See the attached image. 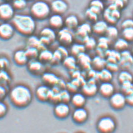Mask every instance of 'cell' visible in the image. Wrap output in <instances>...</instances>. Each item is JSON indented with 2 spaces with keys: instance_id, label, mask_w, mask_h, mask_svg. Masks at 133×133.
I'll return each instance as SVG.
<instances>
[{
  "instance_id": "obj_53",
  "label": "cell",
  "mask_w": 133,
  "mask_h": 133,
  "mask_svg": "<svg viewBox=\"0 0 133 133\" xmlns=\"http://www.w3.org/2000/svg\"><path fill=\"white\" fill-rule=\"evenodd\" d=\"M3 2H8V3H11L13 0H3Z\"/></svg>"
},
{
  "instance_id": "obj_54",
  "label": "cell",
  "mask_w": 133,
  "mask_h": 133,
  "mask_svg": "<svg viewBox=\"0 0 133 133\" xmlns=\"http://www.w3.org/2000/svg\"><path fill=\"white\" fill-rule=\"evenodd\" d=\"M26 1H27L28 3V2H32V1H35V0H26Z\"/></svg>"
},
{
  "instance_id": "obj_20",
  "label": "cell",
  "mask_w": 133,
  "mask_h": 133,
  "mask_svg": "<svg viewBox=\"0 0 133 133\" xmlns=\"http://www.w3.org/2000/svg\"><path fill=\"white\" fill-rule=\"evenodd\" d=\"M13 59L15 64L20 67L26 66L29 61L24 49L16 50L13 54Z\"/></svg>"
},
{
  "instance_id": "obj_43",
  "label": "cell",
  "mask_w": 133,
  "mask_h": 133,
  "mask_svg": "<svg viewBox=\"0 0 133 133\" xmlns=\"http://www.w3.org/2000/svg\"><path fill=\"white\" fill-rule=\"evenodd\" d=\"M122 36L123 38L126 39L128 42H132L133 41V28H125L122 29Z\"/></svg>"
},
{
  "instance_id": "obj_16",
  "label": "cell",
  "mask_w": 133,
  "mask_h": 133,
  "mask_svg": "<svg viewBox=\"0 0 133 133\" xmlns=\"http://www.w3.org/2000/svg\"><path fill=\"white\" fill-rule=\"evenodd\" d=\"M51 10L53 14L63 15L68 10V4L64 0H53L50 4Z\"/></svg>"
},
{
  "instance_id": "obj_55",
  "label": "cell",
  "mask_w": 133,
  "mask_h": 133,
  "mask_svg": "<svg viewBox=\"0 0 133 133\" xmlns=\"http://www.w3.org/2000/svg\"><path fill=\"white\" fill-rule=\"evenodd\" d=\"M131 53H132V55H133V46H132V52H131Z\"/></svg>"
},
{
  "instance_id": "obj_44",
  "label": "cell",
  "mask_w": 133,
  "mask_h": 133,
  "mask_svg": "<svg viewBox=\"0 0 133 133\" xmlns=\"http://www.w3.org/2000/svg\"><path fill=\"white\" fill-rule=\"evenodd\" d=\"M72 94L70 93L66 89H63L60 91V96H61V101L63 103H70L71 99Z\"/></svg>"
},
{
  "instance_id": "obj_57",
  "label": "cell",
  "mask_w": 133,
  "mask_h": 133,
  "mask_svg": "<svg viewBox=\"0 0 133 133\" xmlns=\"http://www.w3.org/2000/svg\"><path fill=\"white\" fill-rule=\"evenodd\" d=\"M79 133H81V132H79Z\"/></svg>"
},
{
  "instance_id": "obj_28",
  "label": "cell",
  "mask_w": 133,
  "mask_h": 133,
  "mask_svg": "<svg viewBox=\"0 0 133 133\" xmlns=\"http://www.w3.org/2000/svg\"><path fill=\"white\" fill-rule=\"evenodd\" d=\"M53 58V52L49 49L45 48L40 51L38 59L44 64H51Z\"/></svg>"
},
{
  "instance_id": "obj_40",
  "label": "cell",
  "mask_w": 133,
  "mask_h": 133,
  "mask_svg": "<svg viewBox=\"0 0 133 133\" xmlns=\"http://www.w3.org/2000/svg\"><path fill=\"white\" fill-rule=\"evenodd\" d=\"M24 50H25L26 55H27L29 60L36 59L38 58L39 51L38 49L32 47H26V49Z\"/></svg>"
},
{
  "instance_id": "obj_52",
  "label": "cell",
  "mask_w": 133,
  "mask_h": 133,
  "mask_svg": "<svg viewBox=\"0 0 133 133\" xmlns=\"http://www.w3.org/2000/svg\"><path fill=\"white\" fill-rule=\"evenodd\" d=\"M6 88L3 86H0V101H2V99H4L3 97L6 95Z\"/></svg>"
},
{
  "instance_id": "obj_56",
  "label": "cell",
  "mask_w": 133,
  "mask_h": 133,
  "mask_svg": "<svg viewBox=\"0 0 133 133\" xmlns=\"http://www.w3.org/2000/svg\"><path fill=\"white\" fill-rule=\"evenodd\" d=\"M101 1H107V0H101Z\"/></svg>"
},
{
  "instance_id": "obj_42",
  "label": "cell",
  "mask_w": 133,
  "mask_h": 133,
  "mask_svg": "<svg viewBox=\"0 0 133 133\" xmlns=\"http://www.w3.org/2000/svg\"><path fill=\"white\" fill-rule=\"evenodd\" d=\"M84 15L86 19L90 23H94L98 20L99 15L96 13H94L93 11L91 10V9L89 8L86 10Z\"/></svg>"
},
{
  "instance_id": "obj_5",
  "label": "cell",
  "mask_w": 133,
  "mask_h": 133,
  "mask_svg": "<svg viewBox=\"0 0 133 133\" xmlns=\"http://www.w3.org/2000/svg\"><path fill=\"white\" fill-rule=\"evenodd\" d=\"M96 128L99 133H113L116 128V123L112 117H102L97 121Z\"/></svg>"
},
{
  "instance_id": "obj_34",
  "label": "cell",
  "mask_w": 133,
  "mask_h": 133,
  "mask_svg": "<svg viewBox=\"0 0 133 133\" xmlns=\"http://www.w3.org/2000/svg\"><path fill=\"white\" fill-rule=\"evenodd\" d=\"M11 83V76L7 70L0 71V86L7 88Z\"/></svg>"
},
{
  "instance_id": "obj_33",
  "label": "cell",
  "mask_w": 133,
  "mask_h": 133,
  "mask_svg": "<svg viewBox=\"0 0 133 133\" xmlns=\"http://www.w3.org/2000/svg\"><path fill=\"white\" fill-rule=\"evenodd\" d=\"M86 49L84 44L80 43H73L70 47V52L71 55L76 58L80 54L86 52Z\"/></svg>"
},
{
  "instance_id": "obj_49",
  "label": "cell",
  "mask_w": 133,
  "mask_h": 133,
  "mask_svg": "<svg viewBox=\"0 0 133 133\" xmlns=\"http://www.w3.org/2000/svg\"><path fill=\"white\" fill-rule=\"evenodd\" d=\"M121 28H133V19H124L121 23Z\"/></svg>"
},
{
  "instance_id": "obj_45",
  "label": "cell",
  "mask_w": 133,
  "mask_h": 133,
  "mask_svg": "<svg viewBox=\"0 0 133 133\" xmlns=\"http://www.w3.org/2000/svg\"><path fill=\"white\" fill-rule=\"evenodd\" d=\"M8 111L7 104L3 101H0V119L4 118L6 116Z\"/></svg>"
},
{
  "instance_id": "obj_21",
  "label": "cell",
  "mask_w": 133,
  "mask_h": 133,
  "mask_svg": "<svg viewBox=\"0 0 133 133\" xmlns=\"http://www.w3.org/2000/svg\"><path fill=\"white\" fill-rule=\"evenodd\" d=\"M41 81L44 84L52 88L58 84L60 78L52 72H44L41 76Z\"/></svg>"
},
{
  "instance_id": "obj_41",
  "label": "cell",
  "mask_w": 133,
  "mask_h": 133,
  "mask_svg": "<svg viewBox=\"0 0 133 133\" xmlns=\"http://www.w3.org/2000/svg\"><path fill=\"white\" fill-rule=\"evenodd\" d=\"M121 92L125 96L133 92V81L126 82L121 84Z\"/></svg>"
},
{
  "instance_id": "obj_23",
  "label": "cell",
  "mask_w": 133,
  "mask_h": 133,
  "mask_svg": "<svg viewBox=\"0 0 133 133\" xmlns=\"http://www.w3.org/2000/svg\"><path fill=\"white\" fill-rule=\"evenodd\" d=\"M87 97L81 92H76L72 94L70 103L75 108L84 107L86 103Z\"/></svg>"
},
{
  "instance_id": "obj_18",
  "label": "cell",
  "mask_w": 133,
  "mask_h": 133,
  "mask_svg": "<svg viewBox=\"0 0 133 133\" xmlns=\"http://www.w3.org/2000/svg\"><path fill=\"white\" fill-rule=\"evenodd\" d=\"M115 91L114 84L111 82H101L98 86V92L104 98L109 99L113 94Z\"/></svg>"
},
{
  "instance_id": "obj_6",
  "label": "cell",
  "mask_w": 133,
  "mask_h": 133,
  "mask_svg": "<svg viewBox=\"0 0 133 133\" xmlns=\"http://www.w3.org/2000/svg\"><path fill=\"white\" fill-rule=\"evenodd\" d=\"M75 32L73 31L64 27L57 32V40L59 45L64 47H71L75 41Z\"/></svg>"
},
{
  "instance_id": "obj_19",
  "label": "cell",
  "mask_w": 133,
  "mask_h": 133,
  "mask_svg": "<svg viewBox=\"0 0 133 133\" xmlns=\"http://www.w3.org/2000/svg\"><path fill=\"white\" fill-rule=\"evenodd\" d=\"M48 24L49 27L58 31L64 27V19L62 15L53 14L49 17Z\"/></svg>"
},
{
  "instance_id": "obj_29",
  "label": "cell",
  "mask_w": 133,
  "mask_h": 133,
  "mask_svg": "<svg viewBox=\"0 0 133 133\" xmlns=\"http://www.w3.org/2000/svg\"><path fill=\"white\" fill-rule=\"evenodd\" d=\"M79 25L78 18L75 15H70L64 19V27L72 31H75Z\"/></svg>"
},
{
  "instance_id": "obj_30",
  "label": "cell",
  "mask_w": 133,
  "mask_h": 133,
  "mask_svg": "<svg viewBox=\"0 0 133 133\" xmlns=\"http://www.w3.org/2000/svg\"><path fill=\"white\" fill-rule=\"evenodd\" d=\"M63 66L66 69L70 71L77 68L78 63H77V59L75 56L72 55H69L66 58H65L62 62Z\"/></svg>"
},
{
  "instance_id": "obj_11",
  "label": "cell",
  "mask_w": 133,
  "mask_h": 133,
  "mask_svg": "<svg viewBox=\"0 0 133 133\" xmlns=\"http://www.w3.org/2000/svg\"><path fill=\"white\" fill-rule=\"evenodd\" d=\"M81 92L86 96V97H92L96 95L98 92V86L96 79H89L82 85Z\"/></svg>"
},
{
  "instance_id": "obj_10",
  "label": "cell",
  "mask_w": 133,
  "mask_h": 133,
  "mask_svg": "<svg viewBox=\"0 0 133 133\" xmlns=\"http://www.w3.org/2000/svg\"><path fill=\"white\" fill-rule=\"evenodd\" d=\"M15 11L11 3H2L0 4V20L3 22L11 21L15 15Z\"/></svg>"
},
{
  "instance_id": "obj_26",
  "label": "cell",
  "mask_w": 133,
  "mask_h": 133,
  "mask_svg": "<svg viewBox=\"0 0 133 133\" xmlns=\"http://www.w3.org/2000/svg\"><path fill=\"white\" fill-rule=\"evenodd\" d=\"M26 47L35 48L38 49L39 51L43 49L47 48L42 44L39 37L35 36L34 35L27 37V39L26 41Z\"/></svg>"
},
{
  "instance_id": "obj_22",
  "label": "cell",
  "mask_w": 133,
  "mask_h": 133,
  "mask_svg": "<svg viewBox=\"0 0 133 133\" xmlns=\"http://www.w3.org/2000/svg\"><path fill=\"white\" fill-rule=\"evenodd\" d=\"M121 58L118 64L120 67L124 69L129 68L133 64V55L131 52L128 51V49L121 52Z\"/></svg>"
},
{
  "instance_id": "obj_32",
  "label": "cell",
  "mask_w": 133,
  "mask_h": 133,
  "mask_svg": "<svg viewBox=\"0 0 133 133\" xmlns=\"http://www.w3.org/2000/svg\"><path fill=\"white\" fill-rule=\"evenodd\" d=\"M113 78V73L106 68L97 71V80L101 82H110Z\"/></svg>"
},
{
  "instance_id": "obj_50",
  "label": "cell",
  "mask_w": 133,
  "mask_h": 133,
  "mask_svg": "<svg viewBox=\"0 0 133 133\" xmlns=\"http://www.w3.org/2000/svg\"><path fill=\"white\" fill-rule=\"evenodd\" d=\"M126 104L129 105V106L133 107V92L126 96Z\"/></svg>"
},
{
  "instance_id": "obj_51",
  "label": "cell",
  "mask_w": 133,
  "mask_h": 133,
  "mask_svg": "<svg viewBox=\"0 0 133 133\" xmlns=\"http://www.w3.org/2000/svg\"><path fill=\"white\" fill-rule=\"evenodd\" d=\"M66 82L64 81V79H61V78H60L59 80L58 84H57V85L56 86H57L59 89H60V90H63V89H66Z\"/></svg>"
},
{
  "instance_id": "obj_31",
  "label": "cell",
  "mask_w": 133,
  "mask_h": 133,
  "mask_svg": "<svg viewBox=\"0 0 133 133\" xmlns=\"http://www.w3.org/2000/svg\"><path fill=\"white\" fill-rule=\"evenodd\" d=\"M89 8L99 16L105 9L104 1L101 0H92L89 3Z\"/></svg>"
},
{
  "instance_id": "obj_13",
  "label": "cell",
  "mask_w": 133,
  "mask_h": 133,
  "mask_svg": "<svg viewBox=\"0 0 133 133\" xmlns=\"http://www.w3.org/2000/svg\"><path fill=\"white\" fill-rule=\"evenodd\" d=\"M71 112V108L68 103L60 102L54 106V116L58 119H64L69 116Z\"/></svg>"
},
{
  "instance_id": "obj_25",
  "label": "cell",
  "mask_w": 133,
  "mask_h": 133,
  "mask_svg": "<svg viewBox=\"0 0 133 133\" xmlns=\"http://www.w3.org/2000/svg\"><path fill=\"white\" fill-rule=\"evenodd\" d=\"M78 65L84 71H88L91 68V61L92 59L86 52L80 54L76 57Z\"/></svg>"
},
{
  "instance_id": "obj_35",
  "label": "cell",
  "mask_w": 133,
  "mask_h": 133,
  "mask_svg": "<svg viewBox=\"0 0 133 133\" xmlns=\"http://www.w3.org/2000/svg\"><path fill=\"white\" fill-rule=\"evenodd\" d=\"M128 48H129V42L123 38L117 39L114 44V49L119 52L127 50Z\"/></svg>"
},
{
  "instance_id": "obj_12",
  "label": "cell",
  "mask_w": 133,
  "mask_h": 133,
  "mask_svg": "<svg viewBox=\"0 0 133 133\" xmlns=\"http://www.w3.org/2000/svg\"><path fill=\"white\" fill-rule=\"evenodd\" d=\"M109 102L112 109L121 110L123 109L126 104V96L121 92H114L109 98Z\"/></svg>"
},
{
  "instance_id": "obj_3",
  "label": "cell",
  "mask_w": 133,
  "mask_h": 133,
  "mask_svg": "<svg viewBox=\"0 0 133 133\" xmlns=\"http://www.w3.org/2000/svg\"><path fill=\"white\" fill-rule=\"evenodd\" d=\"M50 5L43 0L35 1L31 6L29 13L36 21H44L51 16Z\"/></svg>"
},
{
  "instance_id": "obj_24",
  "label": "cell",
  "mask_w": 133,
  "mask_h": 133,
  "mask_svg": "<svg viewBox=\"0 0 133 133\" xmlns=\"http://www.w3.org/2000/svg\"><path fill=\"white\" fill-rule=\"evenodd\" d=\"M109 24L104 20H97L92 26V32L97 36H104Z\"/></svg>"
},
{
  "instance_id": "obj_36",
  "label": "cell",
  "mask_w": 133,
  "mask_h": 133,
  "mask_svg": "<svg viewBox=\"0 0 133 133\" xmlns=\"http://www.w3.org/2000/svg\"><path fill=\"white\" fill-rule=\"evenodd\" d=\"M117 80L118 82L121 84L126 82H132L133 81V76L128 71L124 70L121 71L119 72L117 76Z\"/></svg>"
},
{
  "instance_id": "obj_37",
  "label": "cell",
  "mask_w": 133,
  "mask_h": 133,
  "mask_svg": "<svg viewBox=\"0 0 133 133\" xmlns=\"http://www.w3.org/2000/svg\"><path fill=\"white\" fill-rule=\"evenodd\" d=\"M119 35L118 29L114 25H109L108 27L107 30H106L105 36L108 37L111 41L113 39H116L117 38Z\"/></svg>"
},
{
  "instance_id": "obj_48",
  "label": "cell",
  "mask_w": 133,
  "mask_h": 133,
  "mask_svg": "<svg viewBox=\"0 0 133 133\" xmlns=\"http://www.w3.org/2000/svg\"><path fill=\"white\" fill-rule=\"evenodd\" d=\"M79 88L78 86L75 84V83H74L72 81L69 82V83H66V89L72 94L75 93V92H78V91Z\"/></svg>"
},
{
  "instance_id": "obj_1",
  "label": "cell",
  "mask_w": 133,
  "mask_h": 133,
  "mask_svg": "<svg viewBox=\"0 0 133 133\" xmlns=\"http://www.w3.org/2000/svg\"><path fill=\"white\" fill-rule=\"evenodd\" d=\"M8 96L11 104L18 109L27 108L31 103L32 99L30 88L22 84L13 86L8 92Z\"/></svg>"
},
{
  "instance_id": "obj_15",
  "label": "cell",
  "mask_w": 133,
  "mask_h": 133,
  "mask_svg": "<svg viewBox=\"0 0 133 133\" xmlns=\"http://www.w3.org/2000/svg\"><path fill=\"white\" fill-rule=\"evenodd\" d=\"M16 32L13 26L10 22H3L0 24V39L9 41Z\"/></svg>"
},
{
  "instance_id": "obj_39",
  "label": "cell",
  "mask_w": 133,
  "mask_h": 133,
  "mask_svg": "<svg viewBox=\"0 0 133 133\" xmlns=\"http://www.w3.org/2000/svg\"><path fill=\"white\" fill-rule=\"evenodd\" d=\"M11 3L16 11H21L27 6L28 2L26 0H13Z\"/></svg>"
},
{
  "instance_id": "obj_9",
  "label": "cell",
  "mask_w": 133,
  "mask_h": 133,
  "mask_svg": "<svg viewBox=\"0 0 133 133\" xmlns=\"http://www.w3.org/2000/svg\"><path fill=\"white\" fill-rule=\"evenodd\" d=\"M91 32H92V26H91L88 23H84L79 25L75 30V39L78 40V43L83 44L86 38L90 36Z\"/></svg>"
},
{
  "instance_id": "obj_47",
  "label": "cell",
  "mask_w": 133,
  "mask_h": 133,
  "mask_svg": "<svg viewBox=\"0 0 133 133\" xmlns=\"http://www.w3.org/2000/svg\"><path fill=\"white\" fill-rule=\"evenodd\" d=\"M119 65L116 63H107L106 66V68L110 71L112 73L117 72L119 69Z\"/></svg>"
},
{
  "instance_id": "obj_38",
  "label": "cell",
  "mask_w": 133,
  "mask_h": 133,
  "mask_svg": "<svg viewBox=\"0 0 133 133\" xmlns=\"http://www.w3.org/2000/svg\"><path fill=\"white\" fill-rule=\"evenodd\" d=\"M83 44H84L86 50L92 51L96 48L97 41H96V40L94 39V38L89 36L88 38H86V39L83 43Z\"/></svg>"
},
{
  "instance_id": "obj_17",
  "label": "cell",
  "mask_w": 133,
  "mask_h": 133,
  "mask_svg": "<svg viewBox=\"0 0 133 133\" xmlns=\"http://www.w3.org/2000/svg\"><path fill=\"white\" fill-rule=\"evenodd\" d=\"M88 111L84 107L75 108L72 113V121L78 124H84L88 120Z\"/></svg>"
},
{
  "instance_id": "obj_4",
  "label": "cell",
  "mask_w": 133,
  "mask_h": 133,
  "mask_svg": "<svg viewBox=\"0 0 133 133\" xmlns=\"http://www.w3.org/2000/svg\"><path fill=\"white\" fill-rule=\"evenodd\" d=\"M103 17L109 25L115 26L121 18V11L112 4L108 5L103 11Z\"/></svg>"
},
{
  "instance_id": "obj_8",
  "label": "cell",
  "mask_w": 133,
  "mask_h": 133,
  "mask_svg": "<svg viewBox=\"0 0 133 133\" xmlns=\"http://www.w3.org/2000/svg\"><path fill=\"white\" fill-rule=\"evenodd\" d=\"M27 70L31 75L35 76H41L46 72V65L41 63L38 59L29 60L26 65Z\"/></svg>"
},
{
  "instance_id": "obj_7",
  "label": "cell",
  "mask_w": 133,
  "mask_h": 133,
  "mask_svg": "<svg viewBox=\"0 0 133 133\" xmlns=\"http://www.w3.org/2000/svg\"><path fill=\"white\" fill-rule=\"evenodd\" d=\"M39 38L45 47H48L57 40V33L51 27H44L39 32Z\"/></svg>"
},
{
  "instance_id": "obj_2",
  "label": "cell",
  "mask_w": 133,
  "mask_h": 133,
  "mask_svg": "<svg viewBox=\"0 0 133 133\" xmlns=\"http://www.w3.org/2000/svg\"><path fill=\"white\" fill-rule=\"evenodd\" d=\"M11 23L16 32L24 37L33 35L36 29V20L30 15L15 14Z\"/></svg>"
},
{
  "instance_id": "obj_27",
  "label": "cell",
  "mask_w": 133,
  "mask_h": 133,
  "mask_svg": "<svg viewBox=\"0 0 133 133\" xmlns=\"http://www.w3.org/2000/svg\"><path fill=\"white\" fill-rule=\"evenodd\" d=\"M107 61L104 57L96 56L91 61V68L96 71H99L106 68Z\"/></svg>"
},
{
  "instance_id": "obj_14",
  "label": "cell",
  "mask_w": 133,
  "mask_h": 133,
  "mask_svg": "<svg viewBox=\"0 0 133 133\" xmlns=\"http://www.w3.org/2000/svg\"><path fill=\"white\" fill-rule=\"evenodd\" d=\"M52 93L51 88L45 84L39 85L35 90V96L39 102H48Z\"/></svg>"
},
{
  "instance_id": "obj_46",
  "label": "cell",
  "mask_w": 133,
  "mask_h": 133,
  "mask_svg": "<svg viewBox=\"0 0 133 133\" xmlns=\"http://www.w3.org/2000/svg\"><path fill=\"white\" fill-rule=\"evenodd\" d=\"M10 65L9 59L6 57H0V71L7 70Z\"/></svg>"
}]
</instances>
